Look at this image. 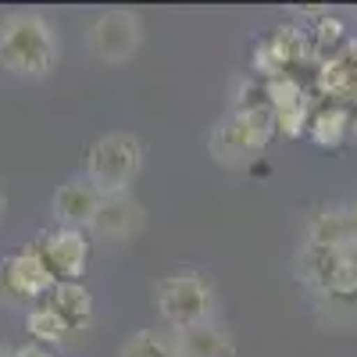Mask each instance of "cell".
Here are the masks:
<instances>
[{
  "mask_svg": "<svg viewBox=\"0 0 357 357\" xmlns=\"http://www.w3.org/2000/svg\"><path fill=\"white\" fill-rule=\"evenodd\" d=\"M286 72H289V68H286V61H282L279 47L272 43V36L257 40L254 50H250V75H254V79H264V82H272V79H279V75H286Z\"/></svg>",
  "mask_w": 357,
  "mask_h": 357,
  "instance_id": "18",
  "label": "cell"
},
{
  "mask_svg": "<svg viewBox=\"0 0 357 357\" xmlns=\"http://www.w3.org/2000/svg\"><path fill=\"white\" fill-rule=\"evenodd\" d=\"M4 215H8V197L0 193V222H4Z\"/></svg>",
  "mask_w": 357,
  "mask_h": 357,
  "instance_id": "21",
  "label": "cell"
},
{
  "mask_svg": "<svg viewBox=\"0 0 357 357\" xmlns=\"http://www.w3.org/2000/svg\"><path fill=\"white\" fill-rule=\"evenodd\" d=\"M158 311L175 329L211 321L215 311V293L200 275H168L158 282Z\"/></svg>",
  "mask_w": 357,
  "mask_h": 357,
  "instance_id": "4",
  "label": "cell"
},
{
  "mask_svg": "<svg viewBox=\"0 0 357 357\" xmlns=\"http://www.w3.org/2000/svg\"><path fill=\"white\" fill-rule=\"evenodd\" d=\"M311 50H314V57H336L340 50H343V40H347V29H343V18H336V15H318L314 22H311Z\"/></svg>",
  "mask_w": 357,
  "mask_h": 357,
  "instance_id": "16",
  "label": "cell"
},
{
  "mask_svg": "<svg viewBox=\"0 0 357 357\" xmlns=\"http://www.w3.org/2000/svg\"><path fill=\"white\" fill-rule=\"evenodd\" d=\"M122 357H183V354H178L172 336L154 333V329H143V333H132L122 343Z\"/></svg>",
  "mask_w": 357,
  "mask_h": 357,
  "instance_id": "17",
  "label": "cell"
},
{
  "mask_svg": "<svg viewBox=\"0 0 357 357\" xmlns=\"http://www.w3.org/2000/svg\"><path fill=\"white\" fill-rule=\"evenodd\" d=\"M15 357H54V354L47 347H40V343H25V347L15 350Z\"/></svg>",
  "mask_w": 357,
  "mask_h": 357,
  "instance_id": "20",
  "label": "cell"
},
{
  "mask_svg": "<svg viewBox=\"0 0 357 357\" xmlns=\"http://www.w3.org/2000/svg\"><path fill=\"white\" fill-rule=\"evenodd\" d=\"M97 204H100V193L89 186V178H68V183L57 186V193H54V218L65 229L89 225Z\"/></svg>",
  "mask_w": 357,
  "mask_h": 357,
  "instance_id": "11",
  "label": "cell"
},
{
  "mask_svg": "<svg viewBox=\"0 0 357 357\" xmlns=\"http://www.w3.org/2000/svg\"><path fill=\"white\" fill-rule=\"evenodd\" d=\"M350 136H354V139H357V111H354V114H350Z\"/></svg>",
  "mask_w": 357,
  "mask_h": 357,
  "instance_id": "22",
  "label": "cell"
},
{
  "mask_svg": "<svg viewBox=\"0 0 357 357\" xmlns=\"http://www.w3.org/2000/svg\"><path fill=\"white\" fill-rule=\"evenodd\" d=\"M314 86H318L321 97L336 100L340 107L357 104V40H347L336 57H325V61H318Z\"/></svg>",
  "mask_w": 357,
  "mask_h": 357,
  "instance_id": "9",
  "label": "cell"
},
{
  "mask_svg": "<svg viewBox=\"0 0 357 357\" xmlns=\"http://www.w3.org/2000/svg\"><path fill=\"white\" fill-rule=\"evenodd\" d=\"M175 347L183 357H236V343L225 329H218L215 321L190 325V329L175 333Z\"/></svg>",
  "mask_w": 357,
  "mask_h": 357,
  "instance_id": "12",
  "label": "cell"
},
{
  "mask_svg": "<svg viewBox=\"0 0 357 357\" xmlns=\"http://www.w3.org/2000/svg\"><path fill=\"white\" fill-rule=\"evenodd\" d=\"M139 165H143V143L129 132H107L89 146L86 178L100 197L126 193V186L139 172Z\"/></svg>",
  "mask_w": 357,
  "mask_h": 357,
  "instance_id": "3",
  "label": "cell"
},
{
  "mask_svg": "<svg viewBox=\"0 0 357 357\" xmlns=\"http://www.w3.org/2000/svg\"><path fill=\"white\" fill-rule=\"evenodd\" d=\"M0 279H4V289L18 301H40L54 289V272L47 268V261L36 250H18L11 254L4 264H0Z\"/></svg>",
  "mask_w": 357,
  "mask_h": 357,
  "instance_id": "8",
  "label": "cell"
},
{
  "mask_svg": "<svg viewBox=\"0 0 357 357\" xmlns=\"http://www.w3.org/2000/svg\"><path fill=\"white\" fill-rule=\"evenodd\" d=\"M139 229H143V207L129 193L100 197L93 218H89V232L104 236V240H129Z\"/></svg>",
  "mask_w": 357,
  "mask_h": 357,
  "instance_id": "10",
  "label": "cell"
},
{
  "mask_svg": "<svg viewBox=\"0 0 357 357\" xmlns=\"http://www.w3.org/2000/svg\"><path fill=\"white\" fill-rule=\"evenodd\" d=\"M272 43L279 47L286 68H293V65H307L311 57H314V50H311V36L304 33L301 25H293V22H282V25L275 29V33H272Z\"/></svg>",
  "mask_w": 357,
  "mask_h": 357,
  "instance_id": "15",
  "label": "cell"
},
{
  "mask_svg": "<svg viewBox=\"0 0 357 357\" xmlns=\"http://www.w3.org/2000/svg\"><path fill=\"white\" fill-rule=\"evenodd\" d=\"M0 357H15V350H8V347H0Z\"/></svg>",
  "mask_w": 357,
  "mask_h": 357,
  "instance_id": "23",
  "label": "cell"
},
{
  "mask_svg": "<svg viewBox=\"0 0 357 357\" xmlns=\"http://www.w3.org/2000/svg\"><path fill=\"white\" fill-rule=\"evenodd\" d=\"M139 40H143V29H139V18L132 11H104L93 18V25L86 33L89 50L107 65L129 61L139 47Z\"/></svg>",
  "mask_w": 357,
  "mask_h": 357,
  "instance_id": "6",
  "label": "cell"
},
{
  "mask_svg": "<svg viewBox=\"0 0 357 357\" xmlns=\"http://www.w3.org/2000/svg\"><path fill=\"white\" fill-rule=\"evenodd\" d=\"M43 301H47V307H54L65 318L68 329H79V325L93 318V296H89V289L82 282H54V289Z\"/></svg>",
  "mask_w": 357,
  "mask_h": 357,
  "instance_id": "13",
  "label": "cell"
},
{
  "mask_svg": "<svg viewBox=\"0 0 357 357\" xmlns=\"http://www.w3.org/2000/svg\"><path fill=\"white\" fill-rule=\"evenodd\" d=\"M264 104L275 114V132H282L289 139L307 132L311 114H314V100H311V89L296 75L286 72L272 82H264Z\"/></svg>",
  "mask_w": 357,
  "mask_h": 357,
  "instance_id": "5",
  "label": "cell"
},
{
  "mask_svg": "<svg viewBox=\"0 0 357 357\" xmlns=\"http://www.w3.org/2000/svg\"><path fill=\"white\" fill-rule=\"evenodd\" d=\"M25 329H29V336L40 340V343H57V340H65L68 325H65V318L57 314L54 307L40 304V307L29 311V318H25Z\"/></svg>",
  "mask_w": 357,
  "mask_h": 357,
  "instance_id": "19",
  "label": "cell"
},
{
  "mask_svg": "<svg viewBox=\"0 0 357 357\" xmlns=\"http://www.w3.org/2000/svg\"><path fill=\"white\" fill-rule=\"evenodd\" d=\"M61 47L54 29L40 15H8L0 22V65L25 79H43L54 72Z\"/></svg>",
  "mask_w": 357,
  "mask_h": 357,
  "instance_id": "1",
  "label": "cell"
},
{
  "mask_svg": "<svg viewBox=\"0 0 357 357\" xmlns=\"http://www.w3.org/2000/svg\"><path fill=\"white\" fill-rule=\"evenodd\" d=\"M347 132H350V111H347V107L329 104V107H318V111L311 114L307 136H311L318 146H325V151H336Z\"/></svg>",
  "mask_w": 357,
  "mask_h": 357,
  "instance_id": "14",
  "label": "cell"
},
{
  "mask_svg": "<svg viewBox=\"0 0 357 357\" xmlns=\"http://www.w3.org/2000/svg\"><path fill=\"white\" fill-rule=\"evenodd\" d=\"M272 136H275V114L268 104L232 107V114H225L211 132V154L222 165H240L257 158Z\"/></svg>",
  "mask_w": 357,
  "mask_h": 357,
  "instance_id": "2",
  "label": "cell"
},
{
  "mask_svg": "<svg viewBox=\"0 0 357 357\" xmlns=\"http://www.w3.org/2000/svg\"><path fill=\"white\" fill-rule=\"evenodd\" d=\"M36 254L47 261V268L54 272L57 282H79L86 272V261H89V243L79 229H50L40 236V247Z\"/></svg>",
  "mask_w": 357,
  "mask_h": 357,
  "instance_id": "7",
  "label": "cell"
}]
</instances>
